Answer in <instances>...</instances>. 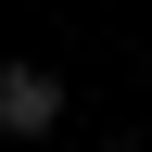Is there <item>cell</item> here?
Instances as JSON below:
<instances>
[{
    "label": "cell",
    "mask_w": 152,
    "mask_h": 152,
    "mask_svg": "<svg viewBox=\"0 0 152 152\" xmlns=\"http://www.w3.org/2000/svg\"><path fill=\"white\" fill-rule=\"evenodd\" d=\"M102 152H140V140H102Z\"/></svg>",
    "instance_id": "obj_2"
},
{
    "label": "cell",
    "mask_w": 152,
    "mask_h": 152,
    "mask_svg": "<svg viewBox=\"0 0 152 152\" xmlns=\"http://www.w3.org/2000/svg\"><path fill=\"white\" fill-rule=\"evenodd\" d=\"M64 127V76L51 64H0V140H51Z\"/></svg>",
    "instance_id": "obj_1"
}]
</instances>
